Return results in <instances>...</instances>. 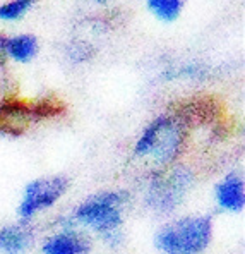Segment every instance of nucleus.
<instances>
[{"mask_svg": "<svg viewBox=\"0 0 245 254\" xmlns=\"http://www.w3.org/2000/svg\"><path fill=\"white\" fill-rule=\"evenodd\" d=\"M31 242V234L22 225H9L0 230V251L3 254H22Z\"/></svg>", "mask_w": 245, "mask_h": 254, "instance_id": "obj_9", "label": "nucleus"}, {"mask_svg": "<svg viewBox=\"0 0 245 254\" xmlns=\"http://www.w3.org/2000/svg\"><path fill=\"white\" fill-rule=\"evenodd\" d=\"M216 203L223 211L239 213L245 204V188L242 177L237 174H228L216 184L214 189Z\"/></svg>", "mask_w": 245, "mask_h": 254, "instance_id": "obj_7", "label": "nucleus"}, {"mask_svg": "<svg viewBox=\"0 0 245 254\" xmlns=\"http://www.w3.org/2000/svg\"><path fill=\"white\" fill-rule=\"evenodd\" d=\"M184 146V127L168 115L156 117L134 144L136 158H151L158 165H170Z\"/></svg>", "mask_w": 245, "mask_h": 254, "instance_id": "obj_2", "label": "nucleus"}, {"mask_svg": "<svg viewBox=\"0 0 245 254\" xmlns=\"http://www.w3.org/2000/svg\"><path fill=\"white\" fill-rule=\"evenodd\" d=\"M33 2L35 0H10L9 3H3L0 7V19H5V21L17 19V17H21L33 5Z\"/></svg>", "mask_w": 245, "mask_h": 254, "instance_id": "obj_11", "label": "nucleus"}, {"mask_svg": "<svg viewBox=\"0 0 245 254\" xmlns=\"http://www.w3.org/2000/svg\"><path fill=\"white\" fill-rule=\"evenodd\" d=\"M194 175L189 169L175 167L153 175L146 192V203L153 211L161 215L173 211L184 201L185 194L192 188Z\"/></svg>", "mask_w": 245, "mask_h": 254, "instance_id": "obj_4", "label": "nucleus"}, {"mask_svg": "<svg viewBox=\"0 0 245 254\" xmlns=\"http://www.w3.org/2000/svg\"><path fill=\"white\" fill-rule=\"evenodd\" d=\"M127 194L122 190H105L89 196L74 210L70 220L74 225H84L95 230L105 242L115 246L122 241L124 204Z\"/></svg>", "mask_w": 245, "mask_h": 254, "instance_id": "obj_1", "label": "nucleus"}, {"mask_svg": "<svg viewBox=\"0 0 245 254\" xmlns=\"http://www.w3.org/2000/svg\"><path fill=\"white\" fill-rule=\"evenodd\" d=\"M38 52V42L31 35H19L12 38L0 36V54H7L17 62H29Z\"/></svg>", "mask_w": 245, "mask_h": 254, "instance_id": "obj_8", "label": "nucleus"}, {"mask_svg": "<svg viewBox=\"0 0 245 254\" xmlns=\"http://www.w3.org/2000/svg\"><path fill=\"white\" fill-rule=\"evenodd\" d=\"M213 237L207 216H184L166 223L156 234L154 244L163 254H200Z\"/></svg>", "mask_w": 245, "mask_h": 254, "instance_id": "obj_3", "label": "nucleus"}, {"mask_svg": "<svg viewBox=\"0 0 245 254\" xmlns=\"http://www.w3.org/2000/svg\"><path fill=\"white\" fill-rule=\"evenodd\" d=\"M69 189V181L64 175L42 177L29 182L22 192V199L17 208L21 220H31L33 216L51 208Z\"/></svg>", "mask_w": 245, "mask_h": 254, "instance_id": "obj_5", "label": "nucleus"}, {"mask_svg": "<svg viewBox=\"0 0 245 254\" xmlns=\"http://www.w3.org/2000/svg\"><path fill=\"white\" fill-rule=\"evenodd\" d=\"M147 5L163 21H173L178 17L184 0H147Z\"/></svg>", "mask_w": 245, "mask_h": 254, "instance_id": "obj_10", "label": "nucleus"}, {"mask_svg": "<svg viewBox=\"0 0 245 254\" xmlns=\"http://www.w3.org/2000/svg\"><path fill=\"white\" fill-rule=\"evenodd\" d=\"M89 249V239L76 229H62L45 239L42 246L43 254H88Z\"/></svg>", "mask_w": 245, "mask_h": 254, "instance_id": "obj_6", "label": "nucleus"}]
</instances>
